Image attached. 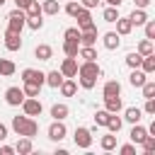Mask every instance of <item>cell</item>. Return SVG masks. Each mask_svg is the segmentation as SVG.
<instances>
[{"label": "cell", "instance_id": "cell-1", "mask_svg": "<svg viewBox=\"0 0 155 155\" xmlns=\"http://www.w3.org/2000/svg\"><path fill=\"white\" fill-rule=\"evenodd\" d=\"M99 75H102V68L97 65V61H82L78 65V75L75 78H80V87L82 90H92L97 85Z\"/></svg>", "mask_w": 155, "mask_h": 155}, {"label": "cell", "instance_id": "cell-2", "mask_svg": "<svg viewBox=\"0 0 155 155\" xmlns=\"http://www.w3.org/2000/svg\"><path fill=\"white\" fill-rule=\"evenodd\" d=\"M12 131L17 136H27V138H34L39 133V124L34 121V116H15L12 119Z\"/></svg>", "mask_w": 155, "mask_h": 155}, {"label": "cell", "instance_id": "cell-3", "mask_svg": "<svg viewBox=\"0 0 155 155\" xmlns=\"http://www.w3.org/2000/svg\"><path fill=\"white\" fill-rule=\"evenodd\" d=\"M27 27V12L24 10H19V7H15L10 15H7V29L10 31H17V34H22V29Z\"/></svg>", "mask_w": 155, "mask_h": 155}, {"label": "cell", "instance_id": "cell-4", "mask_svg": "<svg viewBox=\"0 0 155 155\" xmlns=\"http://www.w3.org/2000/svg\"><path fill=\"white\" fill-rule=\"evenodd\" d=\"M22 107V111L27 114V116H41V102H39V97H24V102L19 104Z\"/></svg>", "mask_w": 155, "mask_h": 155}, {"label": "cell", "instance_id": "cell-5", "mask_svg": "<svg viewBox=\"0 0 155 155\" xmlns=\"http://www.w3.org/2000/svg\"><path fill=\"white\" fill-rule=\"evenodd\" d=\"M73 140H75V145H78V148L87 150V148L92 145V131H90V128H85V126H80V128H75Z\"/></svg>", "mask_w": 155, "mask_h": 155}, {"label": "cell", "instance_id": "cell-6", "mask_svg": "<svg viewBox=\"0 0 155 155\" xmlns=\"http://www.w3.org/2000/svg\"><path fill=\"white\" fill-rule=\"evenodd\" d=\"M22 82H36V85H46V73L36 70V68H24V70H22Z\"/></svg>", "mask_w": 155, "mask_h": 155}, {"label": "cell", "instance_id": "cell-7", "mask_svg": "<svg viewBox=\"0 0 155 155\" xmlns=\"http://www.w3.org/2000/svg\"><path fill=\"white\" fill-rule=\"evenodd\" d=\"M24 90L22 87H7V92H5V102L10 104V107H19L22 102H24Z\"/></svg>", "mask_w": 155, "mask_h": 155}, {"label": "cell", "instance_id": "cell-8", "mask_svg": "<svg viewBox=\"0 0 155 155\" xmlns=\"http://www.w3.org/2000/svg\"><path fill=\"white\" fill-rule=\"evenodd\" d=\"M65 133H68L65 124H63V121H58V119H53V124L48 126V138L58 143V140H63V138H65Z\"/></svg>", "mask_w": 155, "mask_h": 155}, {"label": "cell", "instance_id": "cell-9", "mask_svg": "<svg viewBox=\"0 0 155 155\" xmlns=\"http://www.w3.org/2000/svg\"><path fill=\"white\" fill-rule=\"evenodd\" d=\"M5 48L7 51H19L22 48V34H17V31H5Z\"/></svg>", "mask_w": 155, "mask_h": 155}, {"label": "cell", "instance_id": "cell-10", "mask_svg": "<svg viewBox=\"0 0 155 155\" xmlns=\"http://www.w3.org/2000/svg\"><path fill=\"white\" fill-rule=\"evenodd\" d=\"M75 19H78V29H80V31H85V29H92V27H94L92 15H90V10H85V7L75 15Z\"/></svg>", "mask_w": 155, "mask_h": 155}, {"label": "cell", "instance_id": "cell-11", "mask_svg": "<svg viewBox=\"0 0 155 155\" xmlns=\"http://www.w3.org/2000/svg\"><path fill=\"white\" fill-rule=\"evenodd\" d=\"M58 70L63 73V78H75V75H78V61L68 56V58L61 63V68H58Z\"/></svg>", "mask_w": 155, "mask_h": 155}, {"label": "cell", "instance_id": "cell-12", "mask_svg": "<svg viewBox=\"0 0 155 155\" xmlns=\"http://www.w3.org/2000/svg\"><path fill=\"white\" fill-rule=\"evenodd\" d=\"M102 44H104V48H107V51H114V48H119V46H121V36H119L116 31H107V34L102 36Z\"/></svg>", "mask_w": 155, "mask_h": 155}, {"label": "cell", "instance_id": "cell-13", "mask_svg": "<svg viewBox=\"0 0 155 155\" xmlns=\"http://www.w3.org/2000/svg\"><path fill=\"white\" fill-rule=\"evenodd\" d=\"M104 109H107V111H111V114H119V111L124 109L121 94H116V97H104Z\"/></svg>", "mask_w": 155, "mask_h": 155}, {"label": "cell", "instance_id": "cell-14", "mask_svg": "<svg viewBox=\"0 0 155 155\" xmlns=\"http://www.w3.org/2000/svg\"><path fill=\"white\" fill-rule=\"evenodd\" d=\"M128 19H131V24H133V27H143V24L148 22V12H145V10H140V7H133V12L128 15Z\"/></svg>", "mask_w": 155, "mask_h": 155}, {"label": "cell", "instance_id": "cell-15", "mask_svg": "<svg viewBox=\"0 0 155 155\" xmlns=\"http://www.w3.org/2000/svg\"><path fill=\"white\" fill-rule=\"evenodd\" d=\"M97 44V27L80 31V46H94Z\"/></svg>", "mask_w": 155, "mask_h": 155}, {"label": "cell", "instance_id": "cell-16", "mask_svg": "<svg viewBox=\"0 0 155 155\" xmlns=\"http://www.w3.org/2000/svg\"><path fill=\"white\" fill-rule=\"evenodd\" d=\"M128 136H131V143H138V145H140V143L145 140V136H148V128H143L140 124H133V128H131Z\"/></svg>", "mask_w": 155, "mask_h": 155}, {"label": "cell", "instance_id": "cell-17", "mask_svg": "<svg viewBox=\"0 0 155 155\" xmlns=\"http://www.w3.org/2000/svg\"><path fill=\"white\" fill-rule=\"evenodd\" d=\"M34 150V143H31V138H27V136H22L19 140H17V145H15V153H19V155H29Z\"/></svg>", "mask_w": 155, "mask_h": 155}, {"label": "cell", "instance_id": "cell-18", "mask_svg": "<svg viewBox=\"0 0 155 155\" xmlns=\"http://www.w3.org/2000/svg\"><path fill=\"white\" fill-rule=\"evenodd\" d=\"M131 31H133L131 19H128V17H119V19H116V34H119V36H126V34H131Z\"/></svg>", "mask_w": 155, "mask_h": 155}, {"label": "cell", "instance_id": "cell-19", "mask_svg": "<svg viewBox=\"0 0 155 155\" xmlns=\"http://www.w3.org/2000/svg\"><path fill=\"white\" fill-rule=\"evenodd\" d=\"M145 75H150V73H155V53H148V56H143L140 58V65H138Z\"/></svg>", "mask_w": 155, "mask_h": 155}, {"label": "cell", "instance_id": "cell-20", "mask_svg": "<svg viewBox=\"0 0 155 155\" xmlns=\"http://www.w3.org/2000/svg\"><path fill=\"white\" fill-rule=\"evenodd\" d=\"M148 80V75L140 70V68H131V75H128V82L133 85V87H140L143 82Z\"/></svg>", "mask_w": 155, "mask_h": 155}, {"label": "cell", "instance_id": "cell-21", "mask_svg": "<svg viewBox=\"0 0 155 155\" xmlns=\"http://www.w3.org/2000/svg\"><path fill=\"white\" fill-rule=\"evenodd\" d=\"M102 94H104V97H116V94H121V85H119V80H109V82H104Z\"/></svg>", "mask_w": 155, "mask_h": 155}, {"label": "cell", "instance_id": "cell-22", "mask_svg": "<svg viewBox=\"0 0 155 155\" xmlns=\"http://www.w3.org/2000/svg\"><path fill=\"white\" fill-rule=\"evenodd\" d=\"M34 56H36L39 61H51V56H53V48H51L48 44H39V46L34 48Z\"/></svg>", "mask_w": 155, "mask_h": 155}, {"label": "cell", "instance_id": "cell-23", "mask_svg": "<svg viewBox=\"0 0 155 155\" xmlns=\"http://www.w3.org/2000/svg\"><path fill=\"white\" fill-rule=\"evenodd\" d=\"M61 92H63V97H73V94L78 92L75 80H73V78H63V82H61Z\"/></svg>", "mask_w": 155, "mask_h": 155}, {"label": "cell", "instance_id": "cell-24", "mask_svg": "<svg viewBox=\"0 0 155 155\" xmlns=\"http://www.w3.org/2000/svg\"><path fill=\"white\" fill-rule=\"evenodd\" d=\"M124 119H126L128 124H138V121L143 119V111H140L138 107H128V109L124 111Z\"/></svg>", "mask_w": 155, "mask_h": 155}, {"label": "cell", "instance_id": "cell-25", "mask_svg": "<svg viewBox=\"0 0 155 155\" xmlns=\"http://www.w3.org/2000/svg\"><path fill=\"white\" fill-rule=\"evenodd\" d=\"M15 70H17V65H15L10 58H0V75H2V78L15 75Z\"/></svg>", "mask_w": 155, "mask_h": 155}, {"label": "cell", "instance_id": "cell-26", "mask_svg": "<svg viewBox=\"0 0 155 155\" xmlns=\"http://www.w3.org/2000/svg\"><path fill=\"white\" fill-rule=\"evenodd\" d=\"M61 82H63V73L61 70H51V73H46V85H51V87H61Z\"/></svg>", "mask_w": 155, "mask_h": 155}, {"label": "cell", "instance_id": "cell-27", "mask_svg": "<svg viewBox=\"0 0 155 155\" xmlns=\"http://www.w3.org/2000/svg\"><path fill=\"white\" fill-rule=\"evenodd\" d=\"M121 126H124V119H119L116 114H109V119H107V128H109V133H119Z\"/></svg>", "mask_w": 155, "mask_h": 155}, {"label": "cell", "instance_id": "cell-28", "mask_svg": "<svg viewBox=\"0 0 155 155\" xmlns=\"http://www.w3.org/2000/svg\"><path fill=\"white\" fill-rule=\"evenodd\" d=\"M78 51H80V41H63V53L65 56L78 58Z\"/></svg>", "mask_w": 155, "mask_h": 155}, {"label": "cell", "instance_id": "cell-29", "mask_svg": "<svg viewBox=\"0 0 155 155\" xmlns=\"http://www.w3.org/2000/svg\"><path fill=\"white\" fill-rule=\"evenodd\" d=\"M68 114H70V109H68L65 104H53V107H51V116L58 119V121H63Z\"/></svg>", "mask_w": 155, "mask_h": 155}, {"label": "cell", "instance_id": "cell-30", "mask_svg": "<svg viewBox=\"0 0 155 155\" xmlns=\"http://www.w3.org/2000/svg\"><path fill=\"white\" fill-rule=\"evenodd\" d=\"M99 145H102V150H107V153L114 150V148H116V136H114V133L102 136V138H99Z\"/></svg>", "mask_w": 155, "mask_h": 155}, {"label": "cell", "instance_id": "cell-31", "mask_svg": "<svg viewBox=\"0 0 155 155\" xmlns=\"http://www.w3.org/2000/svg\"><path fill=\"white\" fill-rule=\"evenodd\" d=\"M78 56H80L82 61H97V51H94V46H80Z\"/></svg>", "mask_w": 155, "mask_h": 155}, {"label": "cell", "instance_id": "cell-32", "mask_svg": "<svg viewBox=\"0 0 155 155\" xmlns=\"http://www.w3.org/2000/svg\"><path fill=\"white\" fill-rule=\"evenodd\" d=\"M58 10H61L58 0H44V5H41V12L44 15H58Z\"/></svg>", "mask_w": 155, "mask_h": 155}, {"label": "cell", "instance_id": "cell-33", "mask_svg": "<svg viewBox=\"0 0 155 155\" xmlns=\"http://www.w3.org/2000/svg\"><path fill=\"white\" fill-rule=\"evenodd\" d=\"M140 56H148V53H155V48H153V41L150 39H143L140 44H138V48H136Z\"/></svg>", "mask_w": 155, "mask_h": 155}, {"label": "cell", "instance_id": "cell-34", "mask_svg": "<svg viewBox=\"0 0 155 155\" xmlns=\"http://www.w3.org/2000/svg\"><path fill=\"white\" fill-rule=\"evenodd\" d=\"M24 94L27 97H39V92H41V85H36V82H24Z\"/></svg>", "mask_w": 155, "mask_h": 155}, {"label": "cell", "instance_id": "cell-35", "mask_svg": "<svg viewBox=\"0 0 155 155\" xmlns=\"http://www.w3.org/2000/svg\"><path fill=\"white\" fill-rule=\"evenodd\" d=\"M104 22H116L119 19V7H111V5H107V10H104Z\"/></svg>", "mask_w": 155, "mask_h": 155}, {"label": "cell", "instance_id": "cell-36", "mask_svg": "<svg viewBox=\"0 0 155 155\" xmlns=\"http://www.w3.org/2000/svg\"><path fill=\"white\" fill-rule=\"evenodd\" d=\"M140 90H143V97H145V99L155 97V82H153V80H145V82L140 85Z\"/></svg>", "mask_w": 155, "mask_h": 155}, {"label": "cell", "instance_id": "cell-37", "mask_svg": "<svg viewBox=\"0 0 155 155\" xmlns=\"http://www.w3.org/2000/svg\"><path fill=\"white\" fill-rule=\"evenodd\" d=\"M27 27H29V29H34V31H36V29H41V27H44V19H41V15L27 17Z\"/></svg>", "mask_w": 155, "mask_h": 155}, {"label": "cell", "instance_id": "cell-38", "mask_svg": "<svg viewBox=\"0 0 155 155\" xmlns=\"http://www.w3.org/2000/svg\"><path fill=\"white\" fill-rule=\"evenodd\" d=\"M140 58H143V56H140L138 51H133V53L126 56V65H128V68H138V65H140Z\"/></svg>", "mask_w": 155, "mask_h": 155}, {"label": "cell", "instance_id": "cell-39", "mask_svg": "<svg viewBox=\"0 0 155 155\" xmlns=\"http://www.w3.org/2000/svg\"><path fill=\"white\" fill-rule=\"evenodd\" d=\"M109 114H111V111H107V109H99V111L94 114V126H107V119H109Z\"/></svg>", "mask_w": 155, "mask_h": 155}, {"label": "cell", "instance_id": "cell-40", "mask_svg": "<svg viewBox=\"0 0 155 155\" xmlns=\"http://www.w3.org/2000/svg\"><path fill=\"white\" fill-rule=\"evenodd\" d=\"M140 145H143V150H145V155H150V153H155V136H150V133H148V136H145V140H143Z\"/></svg>", "mask_w": 155, "mask_h": 155}, {"label": "cell", "instance_id": "cell-41", "mask_svg": "<svg viewBox=\"0 0 155 155\" xmlns=\"http://www.w3.org/2000/svg\"><path fill=\"white\" fill-rule=\"evenodd\" d=\"M63 36H65V41H80V29L78 27H68Z\"/></svg>", "mask_w": 155, "mask_h": 155}, {"label": "cell", "instance_id": "cell-42", "mask_svg": "<svg viewBox=\"0 0 155 155\" xmlns=\"http://www.w3.org/2000/svg\"><path fill=\"white\" fill-rule=\"evenodd\" d=\"M80 10H82V5H80V2H78V0H70V2H68V5H65V12H68V15H70V17H75V15H78V12H80Z\"/></svg>", "mask_w": 155, "mask_h": 155}, {"label": "cell", "instance_id": "cell-43", "mask_svg": "<svg viewBox=\"0 0 155 155\" xmlns=\"http://www.w3.org/2000/svg\"><path fill=\"white\" fill-rule=\"evenodd\" d=\"M24 12H27V17H34V15H44V12H41V5H39L36 0H34V2H31V5L24 10Z\"/></svg>", "mask_w": 155, "mask_h": 155}, {"label": "cell", "instance_id": "cell-44", "mask_svg": "<svg viewBox=\"0 0 155 155\" xmlns=\"http://www.w3.org/2000/svg\"><path fill=\"white\" fill-rule=\"evenodd\" d=\"M143 27H145V39H150V41H153V39H155V22H153V19H148Z\"/></svg>", "mask_w": 155, "mask_h": 155}, {"label": "cell", "instance_id": "cell-45", "mask_svg": "<svg viewBox=\"0 0 155 155\" xmlns=\"http://www.w3.org/2000/svg\"><path fill=\"white\" fill-rule=\"evenodd\" d=\"M119 153H121V155H136V143H126V145H121Z\"/></svg>", "mask_w": 155, "mask_h": 155}, {"label": "cell", "instance_id": "cell-46", "mask_svg": "<svg viewBox=\"0 0 155 155\" xmlns=\"http://www.w3.org/2000/svg\"><path fill=\"white\" fill-rule=\"evenodd\" d=\"M143 111H145V114H150V116L155 114V99H153V97H150V99H145V107H143Z\"/></svg>", "mask_w": 155, "mask_h": 155}, {"label": "cell", "instance_id": "cell-47", "mask_svg": "<svg viewBox=\"0 0 155 155\" xmlns=\"http://www.w3.org/2000/svg\"><path fill=\"white\" fill-rule=\"evenodd\" d=\"M102 0H80V5L85 7V10H92V7H97Z\"/></svg>", "mask_w": 155, "mask_h": 155}, {"label": "cell", "instance_id": "cell-48", "mask_svg": "<svg viewBox=\"0 0 155 155\" xmlns=\"http://www.w3.org/2000/svg\"><path fill=\"white\" fill-rule=\"evenodd\" d=\"M31 2H34V0H15V5H17L19 10H27V7L31 5Z\"/></svg>", "mask_w": 155, "mask_h": 155}, {"label": "cell", "instance_id": "cell-49", "mask_svg": "<svg viewBox=\"0 0 155 155\" xmlns=\"http://www.w3.org/2000/svg\"><path fill=\"white\" fill-rule=\"evenodd\" d=\"M12 153H15L12 145H2V148H0V155H12Z\"/></svg>", "mask_w": 155, "mask_h": 155}, {"label": "cell", "instance_id": "cell-50", "mask_svg": "<svg viewBox=\"0 0 155 155\" xmlns=\"http://www.w3.org/2000/svg\"><path fill=\"white\" fill-rule=\"evenodd\" d=\"M133 2H136V7H140V10H145V7H148V5L153 2V0H133Z\"/></svg>", "mask_w": 155, "mask_h": 155}, {"label": "cell", "instance_id": "cell-51", "mask_svg": "<svg viewBox=\"0 0 155 155\" xmlns=\"http://www.w3.org/2000/svg\"><path fill=\"white\" fill-rule=\"evenodd\" d=\"M5 138H7V126H5V124H0V143H2Z\"/></svg>", "mask_w": 155, "mask_h": 155}, {"label": "cell", "instance_id": "cell-52", "mask_svg": "<svg viewBox=\"0 0 155 155\" xmlns=\"http://www.w3.org/2000/svg\"><path fill=\"white\" fill-rule=\"evenodd\" d=\"M104 2H107V5H111V7H119L124 0H104Z\"/></svg>", "mask_w": 155, "mask_h": 155}, {"label": "cell", "instance_id": "cell-53", "mask_svg": "<svg viewBox=\"0 0 155 155\" xmlns=\"http://www.w3.org/2000/svg\"><path fill=\"white\" fill-rule=\"evenodd\" d=\"M5 2H7V0H0V7H2V5H5Z\"/></svg>", "mask_w": 155, "mask_h": 155}]
</instances>
